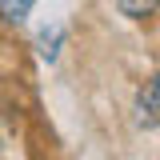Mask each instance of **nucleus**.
<instances>
[{
  "label": "nucleus",
  "instance_id": "obj_3",
  "mask_svg": "<svg viewBox=\"0 0 160 160\" xmlns=\"http://www.w3.org/2000/svg\"><path fill=\"white\" fill-rule=\"evenodd\" d=\"M32 4H36V0H0V16L12 20V24H20V20L32 12Z\"/></svg>",
  "mask_w": 160,
  "mask_h": 160
},
{
  "label": "nucleus",
  "instance_id": "obj_1",
  "mask_svg": "<svg viewBox=\"0 0 160 160\" xmlns=\"http://www.w3.org/2000/svg\"><path fill=\"white\" fill-rule=\"evenodd\" d=\"M136 124L140 128H156L160 124V72L140 88V96H136Z\"/></svg>",
  "mask_w": 160,
  "mask_h": 160
},
{
  "label": "nucleus",
  "instance_id": "obj_4",
  "mask_svg": "<svg viewBox=\"0 0 160 160\" xmlns=\"http://www.w3.org/2000/svg\"><path fill=\"white\" fill-rule=\"evenodd\" d=\"M60 40H64V28L40 32V56H44V60H56V52H60Z\"/></svg>",
  "mask_w": 160,
  "mask_h": 160
},
{
  "label": "nucleus",
  "instance_id": "obj_2",
  "mask_svg": "<svg viewBox=\"0 0 160 160\" xmlns=\"http://www.w3.org/2000/svg\"><path fill=\"white\" fill-rule=\"evenodd\" d=\"M116 8H120V16H128V20H144L160 8V0H116Z\"/></svg>",
  "mask_w": 160,
  "mask_h": 160
}]
</instances>
